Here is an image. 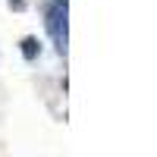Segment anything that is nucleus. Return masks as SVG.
Returning <instances> with one entry per match:
<instances>
[{
	"mask_svg": "<svg viewBox=\"0 0 157 157\" xmlns=\"http://www.w3.org/2000/svg\"><path fill=\"white\" fill-rule=\"evenodd\" d=\"M47 29L57 38V47L66 50V6L50 3V10H47Z\"/></svg>",
	"mask_w": 157,
	"mask_h": 157,
	"instance_id": "obj_1",
	"label": "nucleus"
},
{
	"mask_svg": "<svg viewBox=\"0 0 157 157\" xmlns=\"http://www.w3.org/2000/svg\"><path fill=\"white\" fill-rule=\"evenodd\" d=\"M10 6H13V10H22V6H25V0H10Z\"/></svg>",
	"mask_w": 157,
	"mask_h": 157,
	"instance_id": "obj_3",
	"label": "nucleus"
},
{
	"mask_svg": "<svg viewBox=\"0 0 157 157\" xmlns=\"http://www.w3.org/2000/svg\"><path fill=\"white\" fill-rule=\"evenodd\" d=\"M38 47H41V44H38V38H25V41H22V54H25V60H35V57H38Z\"/></svg>",
	"mask_w": 157,
	"mask_h": 157,
	"instance_id": "obj_2",
	"label": "nucleus"
}]
</instances>
